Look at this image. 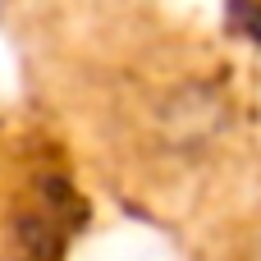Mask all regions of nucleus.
I'll return each mask as SVG.
<instances>
[{"label": "nucleus", "mask_w": 261, "mask_h": 261, "mask_svg": "<svg viewBox=\"0 0 261 261\" xmlns=\"http://www.w3.org/2000/svg\"><path fill=\"white\" fill-rule=\"evenodd\" d=\"M252 261H261V248H257V252H252Z\"/></svg>", "instance_id": "1"}]
</instances>
